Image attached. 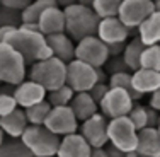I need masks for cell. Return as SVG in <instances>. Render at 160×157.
<instances>
[{"instance_id":"6da1fadb","label":"cell","mask_w":160,"mask_h":157,"mask_svg":"<svg viewBox=\"0 0 160 157\" xmlns=\"http://www.w3.org/2000/svg\"><path fill=\"white\" fill-rule=\"evenodd\" d=\"M63 10H65V17H67V34L72 36L75 41L97 34L101 17L96 14V10L92 7L73 3V5L67 7Z\"/></svg>"},{"instance_id":"7a4b0ae2","label":"cell","mask_w":160,"mask_h":157,"mask_svg":"<svg viewBox=\"0 0 160 157\" xmlns=\"http://www.w3.org/2000/svg\"><path fill=\"white\" fill-rule=\"evenodd\" d=\"M67 74H68V63H65L63 60L56 58V56H53L49 60H43V62H36L29 68V79L41 84L48 92L65 86L67 84Z\"/></svg>"},{"instance_id":"3957f363","label":"cell","mask_w":160,"mask_h":157,"mask_svg":"<svg viewBox=\"0 0 160 157\" xmlns=\"http://www.w3.org/2000/svg\"><path fill=\"white\" fill-rule=\"evenodd\" d=\"M22 142L31 149L34 157H55L58 155L62 139L44 125H29Z\"/></svg>"},{"instance_id":"277c9868","label":"cell","mask_w":160,"mask_h":157,"mask_svg":"<svg viewBox=\"0 0 160 157\" xmlns=\"http://www.w3.org/2000/svg\"><path fill=\"white\" fill-rule=\"evenodd\" d=\"M26 67H28L26 58L12 44H0V80L3 84L12 86L22 84L26 80V75H29V72H26Z\"/></svg>"},{"instance_id":"5b68a950","label":"cell","mask_w":160,"mask_h":157,"mask_svg":"<svg viewBox=\"0 0 160 157\" xmlns=\"http://www.w3.org/2000/svg\"><path fill=\"white\" fill-rule=\"evenodd\" d=\"M9 44H12L24 56L28 65H32L39 60V53L48 44V38L41 31H29V29L19 28Z\"/></svg>"},{"instance_id":"8992f818","label":"cell","mask_w":160,"mask_h":157,"mask_svg":"<svg viewBox=\"0 0 160 157\" xmlns=\"http://www.w3.org/2000/svg\"><path fill=\"white\" fill-rule=\"evenodd\" d=\"M138 133L140 132L129 116L109 120V144L116 145L126 154L138 149Z\"/></svg>"},{"instance_id":"52a82bcc","label":"cell","mask_w":160,"mask_h":157,"mask_svg":"<svg viewBox=\"0 0 160 157\" xmlns=\"http://www.w3.org/2000/svg\"><path fill=\"white\" fill-rule=\"evenodd\" d=\"M75 58L99 68V67H106V63L111 58V53H109L108 43H104L96 34V36H89L77 41Z\"/></svg>"},{"instance_id":"ba28073f","label":"cell","mask_w":160,"mask_h":157,"mask_svg":"<svg viewBox=\"0 0 160 157\" xmlns=\"http://www.w3.org/2000/svg\"><path fill=\"white\" fill-rule=\"evenodd\" d=\"M133 106H135V99L131 97V94L124 89H118V87H111L109 92L104 96V99L101 101L99 108L101 113L109 120L121 116H128L131 113Z\"/></svg>"},{"instance_id":"9c48e42d","label":"cell","mask_w":160,"mask_h":157,"mask_svg":"<svg viewBox=\"0 0 160 157\" xmlns=\"http://www.w3.org/2000/svg\"><path fill=\"white\" fill-rule=\"evenodd\" d=\"M97 82H99V77H97L96 67L82 62V60H77V58L68 63L67 84L75 92H90V89Z\"/></svg>"},{"instance_id":"30bf717a","label":"cell","mask_w":160,"mask_h":157,"mask_svg":"<svg viewBox=\"0 0 160 157\" xmlns=\"http://www.w3.org/2000/svg\"><path fill=\"white\" fill-rule=\"evenodd\" d=\"M155 10L153 0H123L118 17L129 29H138Z\"/></svg>"},{"instance_id":"8fae6325","label":"cell","mask_w":160,"mask_h":157,"mask_svg":"<svg viewBox=\"0 0 160 157\" xmlns=\"http://www.w3.org/2000/svg\"><path fill=\"white\" fill-rule=\"evenodd\" d=\"M44 126L60 137H67L78 132V118L73 113L72 106H56L51 109Z\"/></svg>"},{"instance_id":"7c38bea8","label":"cell","mask_w":160,"mask_h":157,"mask_svg":"<svg viewBox=\"0 0 160 157\" xmlns=\"http://www.w3.org/2000/svg\"><path fill=\"white\" fill-rule=\"evenodd\" d=\"M80 133L92 145V149H102L109 144V121L102 113L94 114L92 118L82 121Z\"/></svg>"},{"instance_id":"4fadbf2b","label":"cell","mask_w":160,"mask_h":157,"mask_svg":"<svg viewBox=\"0 0 160 157\" xmlns=\"http://www.w3.org/2000/svg\"><path fill=\"white\" fill-rule=\"evenodd\" d=\"M129 31L131 29L119 17H108V19H101L97 36L108 44L126 43V39L129 38Z\"/></svg>"},{"instance_id":"5bb4252c","label":"cell","mask_w":160,"mask_h":157,"mask_svg":"<svg viewBox=\"0 0 160 157\" xmlns=\"http://www.w3.org/2000/svg\"><path fill=\"white\" fill-rule=\"evenodd\" d=\"M16 99L19 102V106L21 108H31V106L38 104V102H43L46 101L48 97V91L44 89L41 84L34 82V80L28 79L24 80L22 84H19L17 89H16Z\"/></svg>"},{"instance_id":"9a60e30c","label":"cell","mask_w":160,"mask_h":157,"mask_svg":"<svg viewBox=\"0 0 160 157\" xmlns=\"http://www.w3.org/2000/svg\"><path fill=\"white\" fill-rule=\"evenodd\" d=\"M92 145L85 140L82 133H72L62 139L56 157H90Z\"/></svg>"},{"instance_id":"2e32d148","label":"cell","mask_w":160,"mask_h":157,"mask_svg":"<svg viewBox=\"0 0 160 157\" xmlns=\"http://www.w3.org/2000/svg\"><path fill=\"white\" fill-rule=\"evenodd\" d=\"M39 28H41V33H43L44 36L67 33V17H65V10L60 5L46 9L39 19Z\"/></svg>"},{"instance_id":"e0dca14e","label":"cell","mask_w":160,"mask_h":157,"mask_svg":"<svg viewBox=\"0 0 160 157\" xmlns=\"http://www.w3.org/2000/svg\"><path fill=\"white\" fill-rule=\"evenodd\" d=\"M29 125L31 123L28 120V114H26L24 108H17L14 113L0 118L2 132H5L9 139H22V135H24V132L28 130Z\"/></svg>"},{"instance_id":"ac0fdd59","label":"cell","mask_w":160,"mask_h":157,"mask_svg":"<svg viewBox=\"0 0 160 157\" xmlns=\"http://www.w3.org/2000/svg\"><path fill=\"white\" fill-rule=\"evenodd\" d=\"M48 38V44L51 46L53 53L56 58L63 60L65 63H70L75 60V51H77V44L73 43V38L68 36L67 33H60V34H51Z\"/></svg>"},{"instance_id":"d6986e66","label":"cell","mask_w":160,"mask_h":157,"mask_svg":"<svg viewBox=\"0 0 160 157\" xmlns=\"http://www.w3.org/2000/svg\"><path fill=\"white\" fill-rule=\"evenodd\" d=\"M136 152L142 157H160V132L157 126L140 130Z\"/></svg>"},{"instance_id":"ffe728a7","label":"cell","mask_w":160,"mask_h":157,"mask_svg":"<svg viewBox=\"0 0 160 157\" xmlns=\"http://www.w3.org/2000/svg\"><path fill=\"white\" fill-rule=\"evenodd\" d=\"M133 87L142 94H153L160 89V72L152 68H140L133 72Z\"/></svg>"},{"instance_id":"44dd1931","label":"cell","mask_w":160,"mask_h":157,"mask_svg":"<svg viewBox=\"0 0 160 157\" xmlns=\"http://www.w3.org/2000/svg\"><path fill=\"white\" fill-rule=\"evenodd\" d=\"M70 106H72V109H73V113L77 114L78 121L89 120L94 114H97L99 109H101L99 108V102L92 97L90 92H77Z\"/></svg>"},{"instance_id":"7402d4cb","label":"cell","mask_w":160,"mask_h":157,"mask_svg":"<svg viewBox=\"0 0 160 157\" xmlns=\"http://www.w3.org/2000/svg\"><path fill=\"white\" fill-rule=\"evenodd\" d=\"M138 36L147 46L160 44V12L155 10L138 28Z\"/></svg>"},{"instance_id":"603a6c76","label":"cell","mask_w":160,"mask_h":157,"mask_svg":"<svg viewBox=\"0 0 160 157\" xmlns=\"http://www.w3.org/2000/svg\"><path fill=\"white\" fill-rule=\"evenodd\" d=\"M145 48H147V44L140 39V36L135 38V39H131L126 44V50H124L123 56H124V62L128 63V67L131 72H136V70L142 68V58H143Z\"/></svg>"},{"instance_id":"cb8c5ba5","label":"cell","mask_w":160,"mask_h":157,"mask_svg":"<svg viewBox=\"0 0 160 157\" xmlns=\"http://www.w3.org/2000/svg\"><path fill=\"white\" fill-rule=\"evenodd\" d=\"M0 157H34V154L22 142V139H10L2 142Z\"/></svg>"},{"instance_id":"d4e9b609","label":"cell","mask_w":160,"mask_h":157,"mask_svg":"<svg viewBox=\"0 0 160 157\" xmlns=\"http://www.w3.org/2000/svg\"><path fill=\"white\" fill-rule=\"evenodd\" d=\"M58 5L56 0H32L31 5L22 10V22H39L44 10Z\"/></svg>"},{"instance_id":"484cf974","label":"cell","mask_w":160,"mask_h":157,"mask_svg":"<svg viewBox=\"0 0 160 157\" xmlns=\"http://www.w3.org/2000/svg\"><path fill=\"white\" fill-rule=\"evenodd\" d=\"M109 86H111V87H118V89L128 91L135 101H138V99L143 97V94L138 92V91L133 87V74H129V72H119V74H112L111 77H109Z\"/></svg>"},{"instance_id":"4316f807","label":"cell","mask_w":160,"mask_h":157,"mask_svg":"<svg viewBox=\"0 0 160 157\" xmlns=\"http://www.w3.org/2000/svg\"><path fill=\"white\" fill-rule=\"evenodd\" d=\"M75 94L77 92H75L68 84H65V86L58 87V89H55V91H49L46 99L49 101V104H51L53 108H56V106H70L72 101H73V97H75Z\"/></svg>"},{"instance_id":"83f0119b","label":"cell","mask_w":160,"mask_h":157,"mask_svg":"<svg viewBox=\"0 0 160 157\" xmlns=\"http://www.w3.org/2000/svg\"><path fill=\"white\" fill-rule=\"evenodd\" d=\"M53 106L49 104V101L43 102H38V104L31 106V108H26V114H28V120L31 125H44L49 116V113H51Z\"/></svg>"},{"instance_id":"f1b7e54d","label":"cell","mask_w":160,"mask_h":157,"mask_svg":"<svg viewBox=\"0 0 160 157\" xmlns=\"http://www.w3.org/2000/svg\"><path fill=\"white\" fill-rule=\"evenodd\" d=\"M121 3H123V0H96L92 9L96 10V14L101 19L118 17L119 16Z\"/></svg>"},{"instance_id":"f546056e","label":"cell","mask_w":160,"mask_h":157,"mask_svg":"<svg viewBox=\"0 0 160 157\" xmlns=\"http://www.w3.org/2000/svg\"><path fill=\"white\" fill-rule=\"evenodd\" d=\"M142 67L160 72V44H152V46L145 48L143 58H142Z\"/></svg>"},{"instance_id":"4dcf8cb0","label":"cell","mask_w":160,"mask_h":157,"mask_svg":"<svg viewBox=\"0 0 160 157\" xmlns=\"http://www.w3.org/2000/svg\"><path fill=\"white\" fill-rule=\"evenodd\" d=\"M0 21H2V26L21 28L22 26V10L2 7V9H0Z\"/></svg>"},{"instance_id":"1f68e13d","label":"cell","mask_w":160,"mask_h":157,"mask_svg":"<svg viewBox=\"0 0 160 157\" xmlns=\"http://www.w3.org/2000/svg\"><path fill=\"white\" fill-rule=\"evenodd\" d=\"M128 116H129V120L135 123L138 132L148 126V108H145V106H133L131 113H129Z\"/></svg>"},{"instance_id":"d6a6232c","label":"cell","mask_w":160,"mask_h":157,"mask_svg":"<svg viewBox=\"0 0 160 157\" xmlns=\"http://www.w3.org/2000/svg\"><path fill=\"white\" fill-rule=\"evenodd\" d=\"M17 108H21L14 94H0V116L14 113Z\"/></svg>"},{"instance_id":"836d02e7","label":"cell","mask_w":160,"mask_h":157,"mask_svg":"<svg viewBox=\"0 0 160 157\" xmlns=\"http://www.w3.org/2000/svg\"><path fill=\"white\" fill-rule=\"evenodd\" d=\"M106 68H108L109 74H119V72H131L128 67V63L124 62V56H112V58H109V62L106 63Z\"/></svg>"},{"instance_id":"e575fe53","label":"cell","mask_w":160,"mask_h":157,"mask_svg":"<svg viewBox=\"0 0 160 157\" xmlns=\"http://www.w3.org/2000/svg\"><path fill=\"white\" fill-rule=\"evenodd\" d=\"M109 89H111V86H109V82H97L96 86L90 89V94H92V97L96 99V101L101 104V101L104 99V96L109 92Z\"/></svg>"},{"instance_id":"d590c367","label":"cell","mask_w":160,"mask_h":157,"mask_svg":"<svg viewBox=\"0 0 160 157\" xmlns=\"http://www.w3.org/2000/svg\"><path fill=\"white\" fill-rule=\"evenodd\" d=\"M32 0H0L2 7H9V9H16V10H24L26 7L31 5Z\"/></svg>"},{"instance_id":"8d00e7d4","label":"cell","mask_w":160,"mask_h":157,"mask_svg":"<svg viewBox=\"0 0 160 157\" xmlns=\"http://www.w3.org/2000/svg\"><path fill=\"white\" fill-rule=\"evenodd\" d=\"M19 28H12V26H0V41L2 43H10L14 33L17 31Z\"/></svg>"},{"instance_id":"74e56055","label":"cell","mask_w":160,"mask_h":157,"mask_svg":"<svg viewBox=\"0 0 160 157\" xmlns=\"http://www.w3.org/2000/svg\"><path fill=\"white\" fill-rule=\"evenodd\" d=\"M126 44L128 43H112V44H108L111 56H121L124 53V50H126Z\"/></svg>"},{"instance_id":"f35d334b","label":"cell","mask_w":160,"mask_h":157,"mask_svg":"<svg viewBox=\"0 0 160 157\" xmlns=\"http://www.w3.org/2000/svg\"><path fill=\"white\" fill-rule=\"evenodd\" d=\"M158 125H160V114L157 109H153L150 106L148 108V126H157L158 128Z\"/></svg>"},{"instance_id":"ab89813d","label":"cell","mask_w":160,"mask_h":157,"mask_svg":"<svg viewBox=\"0 0 160 157\" xmlns=\"http://www.w3.org/2000/svg\"><path fill=\"white\" fill-rule=\"evenodd\" d=\"M106 150H108V157H128L126 152L121 150V149H118L116 145H112V144L106 145Z\"/></svg>"},{"instance_id":"60d3db41","label":"cell","mask_w":160,"mask_h":157,"mask_svg":"<svg viewBox=\"0 0 160 157\" xmlns=\"http://www.w3.org/2000/svg\"><path fill=\"white\" fill-rule=\"evenodd\" d=\"M150 106L160 113V89H157L153 94H152V97H150Z\"/></svg>"},{"instance_id":"b9f144b4","label":"cell","mask_w":160,"mask_h":157,"mask_svg":"<svg viewBox=\"0 0 160 157\" xmlns=\"http://www.w3.org/2000/svg\"><path fill=\"white\" fill-rule=\"evenodd\" d=\"M90 157H108V150H106V147H102V149H92Z\"/></svg>"},{"instance_id":"7bdbcfd3","label":"cell","mask_w":160,"mask_h":157,"mask_svg":"<svg viewBox=\"0 0 160 157\" xmlns=\"http://www.w3.org/2000/svg\"><path fill=\"white\" fill-rule=\"evenodd\" d=\"M56 3H58L62 9H67V7L73 5V3H78V0H56Z\"/></svg>"},{"instance_id":"ee69618b","label":"cell","mask_w":160,"mask_h":157,"mask_svg":"<svg viewBox=\"0 0 160 157\" xmlns=\"http://www.w3.org/2000/svg\"><path fill=\"white\" fill-rule=\"evenodd\" d=\"M94 2H96V0H78V3H82V5H87V7H92Z\"/></svg>"},{"instance_id":"f6af8a7d","label":"cell","mask_w":160,"mask_h":157,"mask_svg":"<svg viewBox=\"0 0 160 157\" xmlns=\"http://www.w3.org/2000/svg\"><path fill=\"white\" fill-rule=\"evenodd\" d=\"M155 9H157V12H160V0H155Z\"/></svg>"},{"instance_id":"bcb514c9","label":"cell","mask_w":160,"mask_h":157,"mask_svg":"<svg viewBox=\"0 0 160 157\" xmlns=\"http://www.w3.org/2000/svg\"><path fill=\"white\" fill-rule=\"evenodd\" d=\"M158 132H160V125H158Z\"/></svg>"},{"instance_id":"7dc6e473","label":"cell","mask_w":160,"mask_h":157,"mask_svg":"<svg viewBox=\"0 0 160 157\" xmlns=\"http://www.w3.org/2000/svg\"><path fill=\"white\" fill-rule=\"evenodd\" d=\"M140 157H142V155H140Z\"/></svg>"}]
</instances>
